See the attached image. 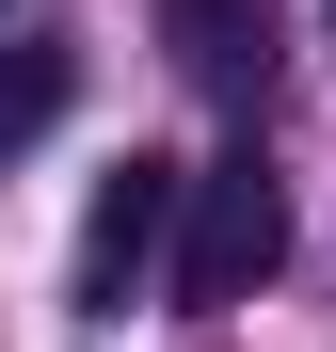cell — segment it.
I'll return each mask as SVG.
<instances>
[{"instance_id": "cell-1", "label": "cell", "mask_w": 336, "mask_h": 352, "mask_svg": "<svg viewBox=\"0 0 336 352\" xmlns=\"http://www.w3.org/2000/svg\"><path fill=\"white\" fill-rule=\"evenodd\" d=\"M272 272H289V176L256 144L192 160V192H177V305H256Z\"/></svg>"}, {"instance_id": "cell-4", "label": "cell", "mask_w": 336, "mask_h": 352, "mask_svg": "<svg viewBox=\"0 0 336 352\" xmlns=\"http://www.w3.org/2000/svg\"><path fill=\"white\" fill-rule=\"evenodd\" d=\"M65 96H80V48H0V160L32 129H65Z\"/></svg>"}, {"instance_id": "cell-3", "label": "cell", "mask_w": 336, "mask_h": 352, "mask_svg": "<svg viewBox=\"0 0 336 352\" xmlns=\"http://www.w3.org/2000/svg\"><path fill=\"white\" fill-rule=\"evenodd\" d=\"M160 48H177L192 96H256L272 80V16L256 0H160Z\"/></svg>"}, {"instance_id": "cell-2", "label": "cell", "mask_w": 336, "mask_h": 352, "mask_svg": "<svg viewBox=\"0 0 336 352\" xmlns=\"http://www.w3.org/2000/svg\"><path fill=\"white\" fill-rule=\"evenodd\" d=\"M177 192H192V160H112L96 208H80V272H65V305L112 320L144 272H177Z\"/></svg>"}]
</instances>
